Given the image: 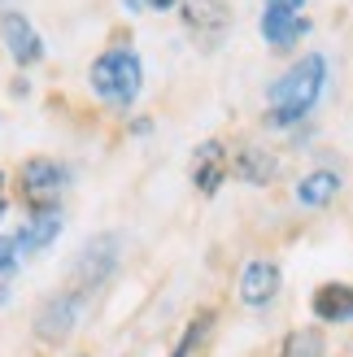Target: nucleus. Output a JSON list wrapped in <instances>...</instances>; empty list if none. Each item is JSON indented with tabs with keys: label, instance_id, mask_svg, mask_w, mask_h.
I'll return each mask as SVG.
<instances>
[{
	"label": "nucleus",
	"instance_id": "f257e3e1",
	"mask_svg": "<svg viewBox=\"0 0 353 357\" xmlns=\"http://www.w3.org/2000/svg\"><path fill=\"white\" fill-rule=\"evenodd\" d=\"M327 87V57L323 52H306L301 61H292L284 75L271 83L266 92V122L271 127H296L314 105H319Z\"/></svg>",
	"mask_w": 353,
	"mask_h": 357
},
{
	"label": "nucleus",
	"instance_id": "f03ea898",
	"mask_svg": "<svg viewBox=\"0 0 353 357\" xmlns=\"http://www.w3.org/2000/svg\"><path fill=\"white\" fill-rule=\"evenodd\" d=\"M87 83H92L96 100L114 105V109H131L144 92V66H140L135 48H105L87 66Z\"/></svg>",
	"mask_w": 353,
	"mask_h": 357
},
{
	"label": "nucleus",
	"instance_id": "7ed1b4c3",
	"mask_svg": "<svg viewBox=\"0 0 353 357\" xmlns=\"http://www.w3.org/2000/svg\"><path fill=\"white\" fill-rule=\"evenodd\" d=\"M13 188H17V201L27 205V213L57 209L70 188V166L57 162V157H27L13 174Z\"/></svg>",
	"mask_w": 353,
	"mask_h": 357
},
{
	"label": "nucleus",
	"instance_id": "20e7f679",
	"mask_svg": "<svg viewBox=\"0 0 353 357\" xmlns=\"http://www.w3.org/2000/svg\"><path fill=\"white\" fill-rule=\"evenodd\" d=\"M118 257H122V240L118 236H110V231H105V236H92L75 253V266H70V283H66V288L79 292V296H92L118 271Z\"/></svg>",
	"mask_w": 353,
	"mask_h": 357
},
{
	"label": "nucleus",
	"instance_id": "39448f33",
	"mask_svg": "<svg viewBox=\"0 0 353 357\" xmlns=\"http://www.w3.org/2000/svg\"><path fill=\"white\" fill-rule=\"evenodd\" d=\"M87 305V296L79 292H52L48 301H40V310H35V340H44V344H61L70 331L79 327V314Z\"/></svg>",
	"mask_w": 353,
	"mask_h": 357
},
{
	"label": "nucleus",
	"instance_id": "423d86ee",
	"mask_svg": "<svg viewBox=\"0 0 353 357\" xmlns=\"http://www.w3.org/2000/svg\"><path fill=\"white\" fill-rule=\"evenodd\" d=\"M0 44H5V52H9V61L13 66H22V70H31V66H40L44 61V35L35 31V22L27 13H17V9H5L0 13Z\"/></svg>",
	"mask_w": 353,
	"mask_h": 357
},
{
	"label": "nucleus",
	"instance_id": "0eeeda50",
	"mask_svg": "<svg viewBox=\"0 0 353 357\" xmlns=\"http://www.w3.org/2000/svg\"><path fill=\"white\" fill-rule=\"evenodd\" d=\"M227 174H232V153H227L223 139H205V144L192 149L188 178H192V188H197L201 196H214L227 183Z\"/></svg>",
	"mask_w": 353,
	"mask_h": 357
},
{
	"label": "nucleus",
	"instance_id": "6e6552de",
	"mask_svg": "<svg viewBox=\"0 0 353 357\" xmlns=\"http://www.w3.org/2000/svg\"><path fill=\"white\" fill-rule=\"evenodd\" d=\"M279 283H284V275H279V266L271 257H257L244 266V275H240V301L249 310H262V305H271L275 292H279Z\"/></svg>",
	"mask_w": 353,
	"mask_h": 357
},
{
	"label": "nucleus",
	"instance_id": "1a4fd4ad",
	"mask_svg": "<svg viewBox=\"0 0 353 357\" xmlns=\"http://www.w3.org/2000/svg\"><path fill=\"white\" fill-rule=\"evenodd\" d=\"M257 31H262V40H266L271 48H292L310 31V22L296 9H284V5H271V0H266V13H262Z\"/></svg>",
	"mask_w": 353,
	"mask_h": 357
},
{
	"label": "nucleus",
	"instance_id": "9d476101",
	"mask_svg": "<svg viewBox=\"0 0 353 357\" xmlns=\"http://www.w3.org/2000/svg\"><path fill=\"white\" fill-rule=\"evenodd\" d=\"M310 310L319 323H331V327L353 323V283H319L310 296Z\"/></svg>",
	"mask_w": 353,
	"mask_h": 357
},
{
	"label": "nucleus",
	"instance_id": "9b49d317",
	"mask_svg": "<svg viewBox=\"0 0 353 357\" xmlns=\"http://www.w3.org/2000/svg\"><path fill=\"white\" fill-rule=\"evenodd\" d=\"M61 236V209H44V213H31V222H22V231H13L17 240V257H35Z\"/></svg>",
	"mask_w": 353,
	"mask_h": 357
},
{
	"label": "nucleus",
	"instance_id": "f8f14e48",
	"mask_svg": "<svg viewBox=\"0 0 353 357\" xmlns=\"http://www.w3.org/2000/svg\"><path fill=\"white\" fill-rule=\"evenodd\" d=\"M179 5H183V22L197 35H205V40H218L227 31V22H232L223 0H179Z\"/></svg>",
	"mask_w": 353,
	"mask_h": 357
},
{
	"label": "nucleus",
	"instance_id": "ddd939ff",
	"mask_svg": "<svg viewBox=\"0 0 353 357\" xmlns=\"http://www.w3.org/2000/svg\"><path fill=\"white\" fill-rule=\"evenodd\" d=\"M232 174L244 178L249 188H266L271 178L279 174V162H275L266 149H240V153L232 157Z\"/></svg>",
	"mask_w": 353,
	"mask_h": 357
},
{
	"label": "nucleus",
	"instance_id": "4468645a",
	"mask_svg": "<svg viewBox=\"0 0 353 357\" xmlns=\"http://www.w3.org/2000/svg\"><path fill=\"white\" fill-rule=\"evenodd\" d=\"M336 192H340V174L336 170H310L301 183H296V205L301 209H323L336 201Z\"/></svg>",
	"mask_w": 353,
	"mask_h": 357
},
{
	"label": "nucleus",
	"instance_id": "2eb2a0df",
	"mask_svg": "<svg viewBox=\"0 0 353 357\" xmlns=\"http://www.w3.org/2000/svg\"><path fill=\"white\" fill-rule=\"evenodd\" d=\"M279 357H327V344H323V331L319 327H301L284 340V353Z\"/></svg>",
	"mask_w": 353,
	"mask_h": 357
},
{
	"label": "nucleus",
	"instance_id": "dca6fc26",
	"mask_svg": "<svg viewBox=\"0 0 353 357\" xmlns=\"http://www.w3.org/2000/svg\"><path fill=\"white\" fill-rule=\"evenodd\" d=\"M209 323H214V310H201L192 323L183 327V335H179V344H174V353L170 357H192V349H197L201 340H205V331H209Z\"/></svg>",
	"mask_w": 353,
	"mask_h": 357
},
{
	"label": "nucleus",
	"instance_id": "f3484780",
	"mask_svg": "<svg viewBox=\"0 0 353 357\" xmlns=\"http://www.w3.org/2000/svg\"><path fill=\"white\" fill-rule=\"evenodd\" d=\"M17 266H22V257H17V240H13V231H0V275H13Z\"/></svg>",
	"mask_w": 353,
	"mask_h": 357
},
{
	"label": "nucleus",
	"instance_id": "a211bd4d",
	"mask_svg": "<svg viewBox=\"0 0 353 357\" xmlns=\"http://www.w3.org/2000/svg\"><path fill=\"white\" fill-rule=\"evenodd\" d=\"M5 209H9V174L0 170V218H5Z\"/></svg>",
	"mask_w": 353,
	"mask_h": 357
},
{
	"label": "nucleus",
	"instance_id": "6ab92c4d",
	"mask_svg": "<svg viewBox=\"0 0 353 357\" xmlns=\"http://www.w3.org/2000/svg\"><path fill=\"white\" fill-rule=\"evenodd\" d=\"M144 5H149V9H157V13H166V9L179 5V0H144Z\"/></svg>",
	"mask_w": 353,
	"mask_h": 357
},
{
	"label": "nucleus",
	"instance_id": "aec40b11",
	"mask_svg": "<svg viewBox=\"0 0 353 357\" xmlns=\"http://www.w3.org/2000/svg\"><path fill=\"white\" fill-rule=\"evenodd\" d=\"M271 5H284V9H296V13H301V5H306V0H271Z\"/></svg>",
	"mask_w": 353,
	"mask_h": 357
}]
</instances>
